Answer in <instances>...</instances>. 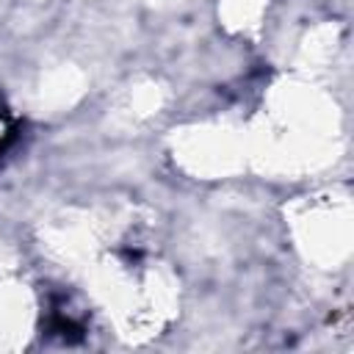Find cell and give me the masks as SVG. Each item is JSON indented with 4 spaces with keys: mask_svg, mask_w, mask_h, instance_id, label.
<instances>
[{
    "mask_svg": "<svg viewBox=\"0 0 354 354\" xmlns=\"http://www.w3.org/2000/svg\"><path fill=\"white\" fill-rule=\"evenodd\" d=\"M0 152H3V147H0Z\"/></svg>",
    "mask_w": 354,
    "mask_h": 354,
    "instance_id": "6da1fadb",
    "label": "cell"
}]
</instances>
